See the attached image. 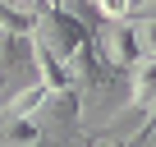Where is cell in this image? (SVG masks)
<instances>
[{
    "label": "cell",
    "mask_w": 156,
    "mask_h": 147,
    "mask_svg": "<svg viewBox=\"0 0 156 147\" xmlns=\"http://www.w3.org/2000/svg\"><path fill=\"white\" fill-rule=\"evenodd\" d=\"M92 41H97V51H101L115 69H133V64L142 60L133 19H101V28H92Z\"/></svg>",
    "instance_id": "obj_1"
}]
</instances>
